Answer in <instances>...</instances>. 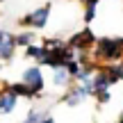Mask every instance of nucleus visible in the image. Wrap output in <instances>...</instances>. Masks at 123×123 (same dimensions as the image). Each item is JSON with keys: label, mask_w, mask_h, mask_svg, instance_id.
<instances>
[{"label": "nucleus", "mask_w": 123, "mask_h": 123, "mask_svg": "<svg viewBox=\"0 0 123 123\" xmlns=\"http://www.w3.org/2000/svg\"><path fill=\"white\" fill-rule=\"evenodd\" d=\"M48 16H50V5H43L41 9H37V12L27 14V16L23 18V25H32V27H43L46 23H48Z\"/></svg>", "instance_id": "nucleus-3"}, {"label": "nucleus", "mask_w": 123, "mask_h": 123, "mask_svg": "<svg viewBox=\"0 0 123 123\" xmlns=\"http://www.w3.org/2000/svg\"><path fill=\"white\" fill-rule=\"evenodd\" d=\"M84 98H87V93L78 87V89H73L71 93H66V96H64V103H66V105H80Z\"/></svg>", "instance_id": "nucleus-7"}, {"label": "nucleus", "mask_w": 123, "mask_h": 123, "mask_svg": "<svg viewBox=\"0 0 123 123\" xmlns=\"http://www.w3.org/2000/svg\"><path fill=\"white\" fill-rule=\"evenodd\" d=\"M32 39H34V37H32V32H23V34L16 37V43H21V46H30Z\"/></svg>", "instance_id": "nucleus-10"}, {"label": "nucleus", "mask_w": 123, "mask_h": 123, "mask_svg": "<svg viewBox=\"0 0 123 123\" xmlns=\"http://www.w3.org/2000/svg\"><path fill=\"white\" fill-rule=\"evenodd\" d=\"M25 55H27V57H34V59H39L41 62V57H43V55H46V48H37V46H27V50H25Z\"/></svg>", "instance_id": "nucleus-8"}, {"label": "nucleus", "mask_w": 123, "mask_h": 123, "mask_svg": "<svg viewBox=\"0 0 123 123\" xmlns=\"http://www.w3.org/2000/svg\"><path fill=\"white\" fill-rule=\"evenodd\" d=\"M0 2H2V0H0Z\"/></svg>", "instance_id": "nucleus-13"}, {"label": "nucleus", "mask_w": 123, "mask_h": 123, "mask_svg": "<svg viewBox=\"0 0 123 123\" xmlns=\"http://www.w3.org/2000/svg\"><path fill=\"white\" fill-rule=\"evenodd\" d=\"M9 89H12V91L16 93V96H27V98H32L30 89H27V87H25V84H23V82H18V84H12V87H9Z\"/></svg>", "instance_id": "nucleus-9"}, {"label": "nucleus", "mask_w": 123, "mask_h": 123, "mask_svg": "<svg viewBox=\"0 0 123 123\" xmlns=\"http://www.w3.org/2000/svg\"><path fill=\"white\" fill-rule=\"evenodd\" d=\"M71 78H73V73L66 68V64L55 66V78H53V82L57 84V87H66V84L71 82Z\"/></svg>", "instance_id": "nucleus-6"}, {"label": "nucleus", "mask_w": 123, "mask_h": 123, "mask_svg": "<svg viewBox=\"0 0 123 123\" xmlns=\"http://www.w3.org/2000/svg\"><path fill=\"white\" fill-rule=\"evenodd\" d=\"M96 55L103 62H119L123 57V39H119V37L98 39L96 41Z\"/></svg>", "instance_id": "nucleus-1"}, {"label": "nucleus", "mask_w": 123, "mask_h": 123, "mask_svg": "<svg viewBox=\"0 0 123 123\" xmlns=\"http://www.w3.org/2000/svg\"><path fill=\"white\" fill-rule=\"evenodd\" d=\"M43 123H55L53 119H48V116H46V119H43Z\"/></svg>", "instance_id": "nucleus-12"}, {"label": "nucleus", "mask_w": 123, "mask_h": 123, "mask_svg": "<svg viewBox=\"0 0 123 123\" xmlns=\"http://www.w3.org/2000/svg\"><path fill=\"white\" fill-rule=\"evenodd\" d=\"M93 43H96V37H93L91 30H82V32H78V34H75L73 39L68 41V46H71L73 50H87V48H91Z\"/></svg>", "instance_id": "nucleus-4"}, {"label": "nucleus", "mask_w": 123, "mask_h": 123, "mask_svg": "<svg viewBox=\"0 0 123 123\" xmlns=\"http://www.w3.org/2000/svg\"><path fill=\"white\" fill-rule=\"evenodd\" d=\"M43 119H46V116L39 114V112H30V114H27V119L23 121V123H43Z\"/></svg>", "instance_id": "nucleus-11"}, {"label": "nucleus", "mask_w": 123, "mask_h": 123, "mask_svg": "<svg viewBox=\"0 0 123 123\" xmlns=\"http://www.w3.org/2000/svg\"><path fill=\"white\" fill-rule=\"evenodd\" d=\"M21 82L30 89L32 96H39L41 89H43V78H41V71L37 68V66H32V68H27L25 73H23V80H21Z\"/></svg>", "instance_id": "nucleus-2"}, {"label": "nucleus", "mask_w": 123, "mask_h": 123, "mask_svg": "<svg viewBox=\"0 0 123 123\" xmlns=\"http://www.w3.org/2000/svg\"><path fill=\"white\" fill-rule=\"evenodd\" d=\"M16 93L12 91V89H7V91H2L0 93V114H12L14 112V107H16Z\"/></svg>", "instance_id": "nucleus-5"}]
</instances>
